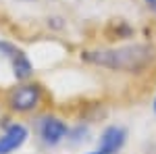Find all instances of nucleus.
Wrapping results in <instances>:
<instances>
[{
  "instance_id": "1",
  "label": "nucleus",
  "mask_w": 156,
  "mask_h": 154,
  "mask_svg": "<svg viewBox=\"0 0 156 154\" xmlns=\"http://www.w3.org/2000/svg\"><path fill=\"white\" fill-rule=\"evenodd\" d=\"M83 60L110 71L140 73L154 60V48L150 44H123V46L83 52Z\"/></svg>"
},
{
  "instance_id": "2",
  "label": "nucleus",
  "mask_w": 156,
  "mask_h": 154,
  "mask_svg": "<svg viewBox=\"0 0 156 154\" xmlns=\"http://www.w3.org/2000/svg\"><path fill=\"white\" fill-rule=\"evenodd\" d=\"M127 142V129L121 125H108L102 131L100 142H98V152L100 154H119Z\"/></svg>"
},
{
  "instance_id": "3",
  "label": "nucleus",
  "mask_w": 156,
  "mask_h": 154,
  "mask_svg": "<svg viewBox=\"0 0 156 154\" xmlns=\"http://www.w3.org/2000/svg\"><path fill=\"white\" fill-rule=\"evenodd\" d=\"M40 96H42V92H40L37 85H31V83L29 85H21V88H17L11 94V106L15 110H21V113L31 110V108L37 106Z\"/></svg>"
},
{
  "instance_id": "4",
  "label": "nucleus",
  "mask_w": 156,
  "mask_h": 154,
  "mask_svg": "<svg viewBox=\"0 0 156 154\" xmlns=\"http://www.w3.org/2000/svg\"><path fill=\"white\" fill-rule=\"evenodd\" d=\"M67 125L56 117H44L42 119V123H40V135H42V140L50 146H56L60 144L65 138H67Z\"/></svg>"
},
{
  "instance_id": "5",
  "label": "nucleus",
  "mask_w": 156,
  "mask_h": 154,
  "mask_svg": "<svg viewBox=\"0 0 156 154\" xmlns=\"http://www.w3.org/2000/svg\"><path fill=\"white\" fill-rule=\"evenodd\" d=\"M27 140V129L21 123L9 125L6 131L0 135V154H11L15 150H19Z\"/></svg>"
},
{
  "instance_id": "6",
  "label": "nucleus",
  "mask_w": 156,
  "mask_h": 154,
  "mask_svg": "<svg viewBox=\"0 0 156 154\" xmlns=\"http://www.w3.org/2000/svg\"><path fill=\"white\" fill-rule=\"evenodd\" d=\"M11 69H12V75L17 77V79H27L29 75H31V63H29V59L25 56L21 50H17L15 54H12V59H11Z\"/></svg>"
},
{
  "instance_id": "7",
  "label": "nucleus",
  "mask_w": 156,
  "mask_h": 154,
  "mask_svg": "<svg viewBox=\"0 0 156 154\" xmlns=\"http://www.w3.org/2000/svg\"><path fill=\"white\" fill-rule=\"evenodd\" d=\"M144 2H146V6H148L152 13H156V0H144Z\"/></svg>"
},
{
  "instance_id": "8",
  "label": "nucleus",
  "mask_w": 156,
  "mask_h": 154,
  "mask_svg": "<svg viewBox=\"0 0 156 154\" xmlns=\"http://www.w3.org/2000/svg\"><path fill=\"white\" fill-rule=\"evenodd\" d=\"M152 108H154V115H156V96H154V102H152Z\"/></svg>"
},
{
  "instance_id": "9",
  "label": "nucleus",
  "mask_w": 156,
  "mask_h": 154,
  "mask_svg": "<svg viewBox=\"0 0 156 154\" xmlns=\"http://www.w3.org/2000/svg\"><path fill=\"white\" fill-rule=\"evenodd\" d=\"M90 154H100V152H98V150H96V152H90Z\"/></svg>"
},
{
  "instance_id": "10",
  "label": "nucleus",
  "mask_w": 156,
  "mask_h": 154,
  "mask_svg": "<svg viewBox=\"0 0 156 154\" xmlns=\"http://www.w3.org/2000/svg\"><path fill=\"white\" fill-rule=\"evenodd\" d=\"M154 154H156V146H154Z\"/></svg>"
}]
</instances>
